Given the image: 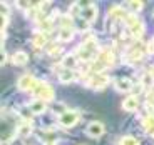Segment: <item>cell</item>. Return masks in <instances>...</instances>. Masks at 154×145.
Listing matches in <instances>:
<instances>
[{
	"instance_id": "52a82bcc",
	"label": "cell",
	"mask_w": 154,
	"mask_h": 145,
	"mask_svg": "<svg viewBox=\"0 0 154 145\" xmlns=\"http://www.w3.org/2000/svg\"><path fill=\"white\" fill-rule=\"evenodd\" d=\"M57 75H59V80H60L62 84H70V82L75 78V73H74V70L64 69V67L57 70Z\"/></svg>"
},
{
	"instance_id": "5b68a950",
	"label": "cell",
	"mask_w": 154,
	"mask_h": 145,
	"mask_svg": "<svg viewBox=\"0 0 154 145\" xmlns=\"http://www.w3.org/2000/svg\"><path fill=\"white\" fill-rule=\"evenodd\" d=\"M35 84H37V80H35L32 75H22L19 78V82H17V87H19V90H23V92H29V90H34Z\"/></svg>"
},
{
	"instance_id": "7a4b0ae2",
	"label": "cell",
	"mask_w": 154,
	"mask_h": 145,
	"mask_svg": "<svg viewBox=\"0 0 154 145\" xmlns=\"http://www.w3.org/2000/svg\"><path fill=\"white\" fill-rule=\"evenodd\" d=\"M109 84V75H106V73H92V77L89 78L87 85L92 90H102V88H106Z\"/></svg>"
},
{
	"instance_id": "9a60e30c",
	"label": "cell",
	"mask_w": 154,
	"mask_h": 145,
	"mask_svg": "<svg viewBox=\"0 0 154 145\" xmlns=\"http://www.w3.org/2000/svg\"><path fill=\"white\" fill-rule=\"evenodd\" d=\"M143 127L146 129L147 134L151 135L154 134V115H147V117L143 118Z\"/></svg>"
},
{
	"instance_id": "d6986e66",
	"label": "cell",
	"mask_w": 154,
	"mask_h": 145,
	"mask_svg": "<svg viewBox=\"0 0 154 145\" xmlns=\"http://www.w3.org/2000/svg\"><path fill=\"white\" fill-rule=\"evenodd\" d=\"M129 8H131V12H134V13H137V12H141L143 10V2H141V0H134V2H129Z\"/></svg>"
},
{
	"instance_id": "ac0fdd59",
	"label": "cell",
	"mask_w": 154,
	"mask_h": 145,
	"mask_svg": "<svg viewBox=\"0 0 154 145\" xmlns=\"http://www.w3.org/2000/svg\"><path fill=\"white\" fill-rule=\"evenodd\" d=\"M111 15L116 17V19L124 20V19H126V15H127V12L124 10V8H121V7H114V8L111 10Z\"/></svg>"
},
{
	"instance_id": "9c48e42d",
	"label": "cell",
	"mask_w": 154,
	"mask_h": 145,
	"mask_svg": "<svg viewBox=\"0 0 154 145\" xmlns=\"http://www.w3.org/2000/svg\"><path fill=\"white\" fill-rule=\"evenodd\" d=\"M114 87L117 92H129L132 88V82L129 80V78H117V80L114 82Z\"/></svg>"
},
{
	"instance_id": "7c38bea8",
	"label": "cell",
	"mask_w": 154,
	"mask_h": 145,
	"mask_svg": "<svg viewBox=\"0 0 154 145\" xmlns=\"http://www.w3.org/2000/svg\"><path fill=\"white\" fill-rule=\"evenodd\" d=\"M29 62V55L25 54V52H22V50H19V52H15V54L12 55V64L14 65H25Z\"/></svg>"
},
{
	"instance_id": "ffe728a7",
	"label": "cell",
	"mask_w": 154,
	"mask_h": 145,
	"mask_svg": "<svg viewBox=\"0 0 154 145\" xmlns=\"http://www.w3.org/2000/svg\"><path fill=\"white\" fill-rule=\"evenodd\" d=\"M119 144H121V145H139V142L136 140L134 137H131V135H126V137L121 138Z\"/></svg>"
},
{
	"instance_id": "ba28073f",
	"label": "cell",
	"mask_w": 154,
	"mask_h": 145,
	"mask_svg": "<svg viewBox=\"0 0 154 145\" xmlns=\"http://www.w3.org/2000/svg\"><path fill=\"white\" fill-rule=\"evenodd\" d=\"M139 107V100L136 95H131V97H127L126 100L122 102V108L126 112H136Z\"/></svg>"
},
{
	"instance_id": "603a6c76",
	"label": "cell",
	"mask_w": 154,
	"mask_h": 145,
	"mask_svg": "<svg viewBox=\"0 0 154 145\" xmlns=\"http://www.w3.org/2000/svg\"><path fill=\"white\" fill-rule=\"evenodd\" d=\"M7 64V54H5V50H2V65Z\"/></svg>"
},
{
	"instance_id": "5bb4252c",
	"label": "cell",
	"mask_w": 154,
	"mask_h": 145,
	"mask_svg": "<svg viewBox=\"0 0 154 145\" xmlns=\"http://www.w3.org/2000/svg\"><path fill=\"white\" fill-rule=\"evenodd\" d=\"M75 65H77V57H75V54L66 55V57H64V60H62V67H64V69H70V70H72Z\"/></svg>"
},
{
	"instance_id": "7402d4cb",
	"label": "cell",
	"mask_w": 154,
	"mask_h": 145,
	"mask_svg": "<svg viewBox=\"0 0 154 145\" xmlns=\"http://www.w3.org/2000/svg\"><path fill=\"white\" fill-rule=\"evenodd\" d=\"M151 77H152V75H147L146 78H144V80H143V82H144V84H146V85H151V84H152V78H151Z\"/></svg>"
},
{
	"instance_id": "8992f818",
	"label": "cell",
	"mask_w": 154,
	"mask_h": 145,
	"mask_svg": "<svg viewBox=\"0 0 154 145\" xmlns=\"http://www.w3.org/2000/svg\"><path fill=\"white\" fill-rule=\"evenodd\" d=\"M85 132H87V135L89 137H92V138H97V137H100V135L104 134V125L100 122H91L87 125V129H85Z\"/></svg>"
},
{
	"instance_id": "e0dca14e",
	"label": "cell",
	"mask_w": 154,
	"mask_h": 145,
	"mask_svg": "<svg viewBox=\"0 0 154 145\" xmlns=\"http://www.w3.org/2000/svg\"><path fill=\"white\" fill-rule=\"evenodd\" d=\"M59 38H60L62 42H70L74 38V28H62L60 34H59Z\"/></svg>"
},
{
	"instance_id": "4fadbf2b",
	"label": "cell",
	"mask_w": 154,
	"mask_h": 145,
	"mask_svg": "<svg viewBox=\"0 0 154 145\" xmlns=\"http://www.w3.org/2000/svg\"><path fill=\"white\" fill-rule=\"evenodd\" d=\"M129 34H131L132 37L136 38V40H139V38L143 37V34H144V25H143L141 22L134 23L132 27H129Z\"/></svg>"
},
{
	"instance_id": "277c9868",
	"label": "cell",
	"mask_w": 154,
	"mask_h": 145,
	"mask_svg": "<svg viewBox=\"0 0 154 145\" xmlns=\"http://www.w3.org/2000/svg\"><path fill=\"white\" fill-rule=\"evenodd\" d=\"M79 118H81L79 112H75V110H66L64 114L59 115V123H60L62 127H72V125H75V123L79 122Z\"/></svg>"
},
{
	"instance_id": "6da1fadb",
	"label": "cell",
	"mask_w": 154,
	"mask_h": 145,
	"mask_svg": "<svg viewBox=\"0 0 154 145\" xmlns=\"http://www.w3.org/2000/svg\"><path fill=\"white\" fill-rule=\"evenodd\" d=\"M32 92H34V95L37 97V100L49 102V100L54 99V88L44 80H37V84H35V87H34Z\"/></svg>"
},
{
	"instance_id": "3957f363",
	"label": "cell",
	"mask_w": 154,
	"mask_h": 145,
	"mask_svg": "<svg viewBox=\"0 0 154 145\" xmlns=\"http://www.w3.org/2000/svg\"><path fill=\"white\" fill-rule=\"evenodd\" d=\"M81 5V17L85 20V22H94L97 17V7L91 2H82Z\"/></svg>"
},
{
	"instance_id": "2e32d148",
	"label": "cell",
	"mask_w": 154,
	"mask_h": 145,
	"mask_svg": "<svg viewBox=\"0 0 154 145\" xmlns=\"http://www.w3.org/2000/svg\"><path fill=\"white\" fill-rule=\"evenodd\" d=\"M45 43H47V35H45V32H38V34L34 37V45L38 47V49H42V47H45Z\"/></svg>"
},
{
	"instance_id": "8fae6325",
	"label": "cell",
	"mask_w": 154,
	"mask_h": 145,
	"mask_svg": "<svg viewBox=\"0 0 154 145\" xmlns=\"http://www.w3.org/2000/svg\"><path fill=\"white\" fill-rule=\"evenodd\" d=\"M29 108H30L32 114L40 115V114H44V112L47 110V105H45V102H44V100H34V102L29 105Z\"/></svg>"
},
{
	"instance_id": "44dd1931",
	"label": "cell",
	"mask_w": 154,
	"mask_h": 145,
	"mask_svg": "<svg viewBox=\"0 0 154 145\" xmlns=\"http://www.w3.org/2000/svg\"><path fill=\"white\" fill-rule=\"evenodd\" d=\"M30 132H32V129H30V125H29V123L19 127V134H20V135H25V137H29V135H30Z\"/></svg>"
},
{
	"instance_id": "cb8c5ba5",
	"label": "cell",
	"mask_w": 154,
	"mask_h": 145,
	"mask_svg": "<svg viewBox=\"0 0 154 145\" xmlns=\"http://www.w3.org/2000/svg\"><path fill=\"white\" fill-rule=\"evenodd\" d=\"M147 52H154V38L151 40V43L147 45Z\"/></svg>"
},
{
	"instance_id": "30bf717a",
	"label": "cell",
	"mask_w": 154,
	"mask_h": 145,
	"mask_svg": "<svg viewBox=\"0 0 154 145\" xmlns=\"http://www.w3.org/2000/svg\"><path fill=\"white\" fill-rule=\"evenodd\" d=\"M97 60L102 65H114V54H112L111 50H100Z\"/></svg>"
}]
</instances>
